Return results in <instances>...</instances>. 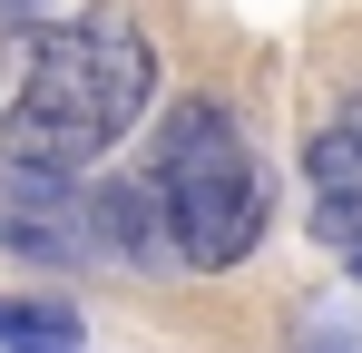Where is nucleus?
<instances>
[{
    "mask_svg": "<svg viewBox=\"0 0 362 353\" xmlns=\"http://www.w3.org/2000/svg\"><path fill=\"white\" fill-rule=\"evenodd\" d=\"M147 99H157V50H147L127 0H98V10L30 40V69L0 118V157L40 176H88L137 138Z\"/></svg>",
    "mask_w": 362,
    "mask_h": 353,
    "instance_id": "obj_1",
    "label": "nucleus"
},
{
    "mask_svg": "<svg viewBox=\"0 0 362 353\" xmlns=\"http://www.w3.org/2000/svg\"><path fill=\"white\" fill-rule=\"evenodd\" d=\"M137 196H147V216L167 235V255L196 265V275L245 265L264 245V226H274V176L255 157V138L235 128V108H216V99H177L157 118Z\"/></svg>",
    "mask_w": 362,
    "mask_h": 353,
    "instance_id": "obj_2",
    "label": "nucleus"
},
{
    "mask_svg": "<svg viewBox=\"0 0 362 353\" xmlns=\"http://www.w3.org/2000/svg\"><path fill=\"white\" fill-rule=\"evenodd\" d=\"M0 255L20 265H88L98 255V176H40L0 157Z\"/></svg>",
    "mask_w": 362,
    "mask_h": 353,
    "instance_id": "obj_3",
    "label": "nucleus"
},
{
    "mask_svg": "<svg viewBox=\"0 0 362 353\" xmlns=\"http://www.w3.org/2000/svg\"><path fill=\"white\" fill-rule=\"evenodd\" d=\"M303 216L323 245L362 255V89L303 138Z\"/></svg>",
    "mask_w": 362,
    "mask_h": 353,
    "instance_id": "obj_4",
    "label": "nucleus"
},
{
    "mask_svg": "<svg viewBox=\"0 0 362 353\" xmlns=\"http://www.w3.org/2000/svg\"><path fill=\"white\" fill-rule=\"evenodd\" d=\"M0 353H88L69 294H0Z\"/></svg>",
    "mask_w": 362,
    "mask_h": 353,
    "instance_id": "obj_5",
    "label": "nucleus"
},
{
    "mask_svg": "<svg viewBox=\"0 0 362 353\" xmlns=\"http://www.w3.org/2000/svg\"><path fill=\"white\" fill-rule=\"evenodd\" d=\"M0 10H30V0H0Z\"/></svg>",
    "mask_w": 362,
    "mask_h": 353,
    "instance_id": "obj_6",
    "label": "nucleus"
},
{
    "mask_svg": "<svg viewBox=\"0 0 362 353\" xmlns=\"http://www.w3.org/2000/svg\"><path fill=\"white\" fill-rule=\"evenodd\" d=\"M353 285H362V255H353Z\"/></svg>",
    "mask_w": 362,
    "mask_h": 353,
    "instance_id": "obj_7",
    "label": "nucleus"
}]
</instances>
